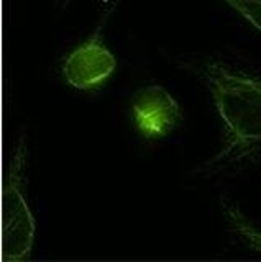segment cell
Listing matches in <instances>:
<instances>
[{
	"mask_svg": "<svg viewBox=\"0 0 261 262\" xmlns=\"http://www.w3.org/2000/svg\"><path fill=\"white\" fill-rule=\"evenodd\" d=\"M177 64L209 92L220 121L217 151L195 176L261 177V66L225 54L184 56Z\"/></svg>",
	"mask_w": 261,
	"mask_h": 262,
	"instance_id": "6da1fadb",
	"label": "cell"
},
{
	"mask_svg": "<svg viewBox=\"0 0 261 262\" xmlns=\"http://www.w3.org/2000/svg\"><path fill=\"white\" fill-rule=\"evenodd\" d=\"M27 162L28 146L23 133L15 143L4 182L2 252L7 262L27 260L35 243L36 220L27 199Z\"/></svg>",
	"mask_w": 261,
	"mask_h": 262,
	"instance_id": "7a4b0ae2",
	"label": "cell"
},
{
	"mask_svg": "<svg viewBox=\"0 0 261 262\" xmlns=\"http://www.w3.org/2000/svg\"><path fill=\"white\" fill-rule=\"evenodd\" d=\"M135 126L148 139H159L174 131L183 120L181 106L165 87L150 84L130 98Z\"/></svg>",
	"mask_w": 261,
	"mask_h": 262,
	"instance_id": "3957f363",
	"label": "cell"
},
{
	"mask_svg": "<svg viewBox=\"0 0 261 262\" xmlns=\"http://www.w3.org/2000/svg\"><path fill=\"white\" fill-rule=\"evenodd\" d=\"M117 69V57L102 43L101 27L83 45L66 56L63 76L76 90H91L104 84Z\"/></svg>",
	"mask_w": 261,
	"mask_h": 262,
	"instance_id": "277c9868",
	"label": "cell"
},
{
	"mask_svg": "<svg viewBox=\"0 0 261 262\" xmlns=\"http://www.w3.org/2000/svg\"><path fill=\"white\" fill-rule=\"evenodd\" d=\"M220 205H222V211L230 233L245 248L255 252H261V220L250 218L240 208V205L233 200L224 199Z\"/></svg>",
	"mask_w": 261,
	"mask_h": 262,
	"instance_id": "5b68a950",
	"label": "cell"
},
{
	"mask_svg": "<svg viewBox=\"0 0 261 262\" xmlns=\"http://www.w3.org/2000/svg\"><path fill=\"white\" fill-rule=\"evenodd\" d=\"M222 2L261 33V0H222Z\"/></svg>",
	"mask_w": 261,
	"mask_h": 262,
	"instance_id": "8992f818",
	"label": "cell"
}]
</instances>
